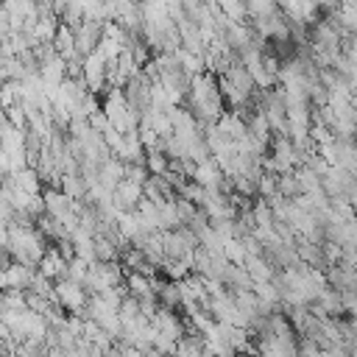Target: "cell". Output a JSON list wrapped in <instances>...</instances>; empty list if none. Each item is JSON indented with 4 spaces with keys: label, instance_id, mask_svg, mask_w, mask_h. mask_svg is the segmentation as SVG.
<instances>
[{
    "label": "cell",
    "instance_id": "cell-1",
    "mask_svg": "<svg viewBox=\"0 0 357 357\" xmlns=\"http://www.w3.org/2000/svg\"><path fill=\"white\" fill-rule=\"evenodd\" d=\"M6 248H8L11 262H22V265L36 268L47 245H45V234L33 223H8Z\"/></svg>",
    "mask_w": 357,
    "mask_h": 357
},
{
    "label": "cell",
    "instance_id": "cell-2",
    "mask_svg": "<svg viewBox=\"0 0 357 357\" xmlns=\"http://www.w3.org/2000/svg\"><path fill=\"white\" fill-rule=\"evenodd\" d=\"M100 109L106 112L109 123H112L117 131H123V134H128V131H139V112H134V109L126 103L123 89L109 86V92H106Z\"/></svg>",
    "mask_w": 357,
    "mask_h": 357
},
{
    "label": "cell",
    "instance_id": "cell-3",
    "mask_svg": "<svg viewBox=\"0 0 357 357\" xmlns=\"http://www.w3.org/2000/svg\"><path fill=\"white\" fill-rule=\"evenodd\" d=\"M53 301H56L61 310L86 318L89 293L84 290V284H78V282H73V279H56V282H53Z\"/></svg>",
    "mask_w": 357,
    "mask_h": 357
},
{
    "label": "cell",
    "instance_id": "cell-4",
    "mask_svg": "<svg viewBox=\"0 0 357 357\" xmlns=\"http://www.w3.org/2000/svg\"><path fill=\"white\" fill-rule=\"evenodd\" d=\"M73 33H75V53L81 59H86L89 53L98 50V42L103 36V22H98V20H81L73 28Z\"/></svg>",
    "mask_w": 357,
    "mask_h": 357
},
{
    "label": "cell",
    "instance_id": "cell-5",
    "mask_svg": "<svg viewBox=\"0 0 357 357\" xmlns=\"http://www.w3.org/2000/svg\"><path fill=\"white\" fill-rule=\"evenodd\" d=\"M192 181H198L204 190H229V184H226V178H223V170L218 167V162L212 159V156H206V159H201L198 165H195V170H192V176H190Z\"/></svg>",
    "mask_w": 357,
    "mask_h": 357
},
{
    "label": "cell",
    "instance_id": "cell-6",
    "mask_svg": "<svg viewBox=\"0 0 357 357\" xmlns=\"http://www.w3.org/2000/svg\"><path fill=\"white\" fill-rule=\"evenodd\" d=\"M81 81L86 84V89H89L92 95L103 92V86H106V61H103V56H100L98 50H95V53H89V56L84 59Z\"/></svg>",
    "mask_w": 357,
    "mask_h": 357
},
{
    "label": "cell",
    "instance_id": "cell-7",
    "mask_svg": "<svg viewBox=\"0 0 357 357\" xmlns=\"http://www.w3.org/2000/svg\"><path fill=\"white\" fill-rule=\"evenodd\" d=\"M139 201H142V184H134L128 178H120L117 187L112 190V204L120 212H134Z\"/></svg>",
    "mask_w": 357,
    "mask_h": 357
},
{
    "label": "cell",
    "instance_id": "cell-8",
    "mask_svg": "<svg viewBox=\"0 0 357 357\" xmlns=\"http://www.w3.org/2000/svg\"><path fill=\"white\" fill-rule=\"evenodd\" d=\"M36 271H39L42 276H47L50 282L64 279V276H67V257L59 251V245H56V248H45V254H42Z\"/></svg>",
    "mask_w": 357,
    "mask_h": 357
},
{
    "label": "cell",
    "instance_id": "cell-9",
    "mask_svg": "<svg viewBox=\"0 0 357 357\" xmlns=\"http://www.w3.org/2000/svg\"><path fill=\"white\" fill-rule=\"evenodd\" d=\"M151 324H153L156 332H162V335H167V337H173V340H178V337L184 335V324H181V318L176 315V310H167V307H162V304H159L156 315L151 318Z\"/></svg>",
    "mask_w": 357,
    "mask_h": 357
},
{
    "label": "cell",
    "instance_id": "cell-10",
    "mask_svg": "<svg viewBox=\"0 0 357 357\" xmlns=\"http://www.w3.org/2000/svg\"><path fill=\"white\" fill-rule=\"evenodd\" d=\"M226 78H229V84L237 89V92H243V95H254V89H257V84H254V78H251V73L245 70V64L240 61V59H234L231 64H229V70L223 73Z\"/></svg>",
    "mask_w": 357,
    "mask_h": 357
},
{
    "label": "cell",
    "instance_id": "cell-11",
    "mask_svg": "<svg viewBox=\"0 0 357 357\" xmlns=\"http://www.w3.org/2000/svg\"><path fill=\"white\" fill-rule=\"evenodd\" d=\"M123 282H126V290H128V296H134V298H153L156 296V290H153V279L151 276H145V273H139V271H126V276H123Z\"/></svg>",
    "mask_w": 357,
    "mask_h": 357
},
{
    "label": "cell",
    "instance_id": "cell-12",
    "mask_svg": "<svg viewBox=\"0 0 357 357\" xmlns=\"http://www.w3.org/2000/svg\"><path fill=\"white\" fill-rule=\"evenodd\" d=\"M8 181H11L17 190L28 192V195H42V178H39L36 167H31V165L22 167V170H17V173H11Z\"/></svg>",
    "mask_w": 357,
    "mask_h": 357
},
{
    "label": "cell",
    "instance_id": "cell-13",
    "mask_svg": "<svg viewBox=\"0 0 357 357\" xmlns=\"http://www.w3.org/2000/svg\"><path fill=\"white\" fill-rule=\"evenodd\" d=\"M243 268L248 271V276H251L254 282H268V279H273V273H276V265H271V259H268L265 254H248L245 262H243Z\"/></svg>",
    "mask_w": 357,
    "mask_h": 357
},
{
    "label": "cell",
    "instance_id": "cell-14",
    "mask_svg": "<svg viewBox=\"0 0 357 357\" xmlns=\"http://www.w3.org/2000/svg\"><path fill=\"white\" fill-rule=\"evenodd\" d=\"M53 50L67 61V59H73V56H78L75 53V33H73V28L70 25H59V31H56V36H53Z\"/></svg>",
    "mask_w": 357,
    "mask_h": 357
},
{
    "label": "cell",
    "instance_id": "cell-15",
    "mask_svg": "<svg viewBox=\"0 0 357 357\" xmlns=\"http://www.w3.org/2000/svg\"><path fill=\"white\" fill-rule=\"evenodd\" d=\"M223 284H226V290H251L254 279L248 276V271L243 265H231L229 262V268L223 273Z\"/></svg>",
    "mask_w": 357,
    "mask_h": 357
},
{
    "label": "cell",
    "instance_id": "cell-16",
    "mask_svg": "<svg viewBox=\"0 0 357 357\" xmlns=\"http://www.w3.org/2000/svg\"><path fill=\"white\" fill-rule=\"evenodd\" d=\"M59 187H61V190H64L70 198H86V195H89V184L84 181L81 170H75V173H64Z\"/></svg>",
    "mask_w": 357,
    "mask_h": 357
},
{
    "label": "cell",
    "instance_id": "cell-17",
    "mask_svg": "<svg viewBox=\"0 0 357 357\" xmlns=\"http://www.w3.org/2000/svg\"><path fill=\"white\" fill-rule=\"evenodd\" d=\"M176 59H178V64H181V70H184L187 75H198V73L206 70L204 56H201V53H192V50H187V47H178V50H176Z\"/></svg>",
    "mask_w": 357,
    "mask_h": 357
},
{
    "label": "cell",
    "instance_id": "cell-18",
    "mask_svg": "<svg viewBox=\"0 0 357 357\" xmlns=\"http://www.w3.org/2000/svg\"><path fill=\"white\" fill-rule=\"evenodd\" d=\"M95 237V259L98 262H120V248L117 243H112L103 234H92Z\"/></svg>",
    "mask_w": 357,
    "mask_h": 357
},
{
    "label": "cell",
    "instance_id": "cell-19",
    "mask_svg": "<svg viewBox=\"0 0 357 357\" xmlns=\"http://www.w3.org/2000/svg\"><path fill=\"white\" fill-rule=\"evenodd\" d=\"M218 6H220L223 17L229 22H240V25L248 22V6H245V0H218Z\"/></svg>",
    "mask_w": 357,
    "mask_h": 357
},
{
    "label": "cell",
    "instance_id": "cell-20",
    "mask_svg": "<svg viewBox=\"0 0 357 357\" xmlns=\"http://www.w3.org/2000/svg\"><path fill=\"white\" fill-rule=\"evenodd\" d=\"M145 170L151 176H162L170 170V159L165 151H145Z\"/></svg>",
    "mask_w": 357,
    "mask_h": 357
},
{
    "label": "cell",
    "instance_id": "cell-21",
    "mask_svg": "<svg viewBox=\"0 0 357 357\" xmlns=\"http://www.w3.org/2000/svg\"><path fill=\"white\" fill-rule=\"evenodd\" d=\"M276 192L284 195V198H296V195L301 192L298 178H296V170H290V173H279V176H276Z\"/></svg>",
    "mask_w": 357,
    "mask_h": 357
},
{
    "label": "cell",
    "instance_id": "cell-22",
    "mask_svg": "<svg viewBox=\"0 0 357 357\" xmlns=\"http://www.w3.org/2000/svg\"><path fill=\"white\" fill-rule=\"evenodd\" d=\"M296 178H298L301 192H312V190H318V187H321V176H315L307 165H298V167H296Z\"/></svg>",
    "mask_w": 357,
    "mask_h": 357
},
{
    "label": "cell",
    "instance_id": "cell-23",
    "mask_svg": "<svg viewBox=\"0 0 357 357\" xmlns=\"http://www.w3.org/2000/svg\"><path fill=\"white\" fill-rule=\"evenodd\" d=\"M223 257H226V259H229L231 265H243V262H245V257H248V251H245L243 240L231 237V240L226 243V248H223Z\"/></svg>",
    "mask_w": 357,
    "mask_h": 357
},
{
    "label": "cell",
    "instance_id": "cell-24",
    "mask_svg": "<svg viewBox=\"0 0 357 357\" xmlns=\"http://www.w3.org/2000/svg\"><path fill=\"white\" fill-rule=\"evenodd\" d=\"M257 192H259L262 198H271V195L276 192V173H262V176L257 178Z\"/></svg>",
    "mask_w": 357,
    "mask_h": 357
},
{
    "label": "cell",
    "instance_id": "cell-25",
    "mask_svg": "<svg viewBox=\"0 0 357 357\" xmlns=\"http://www.w3.org/2000/svg\"><path fill=\"white\" fill-rule=\"evenodd\" d=\"M148 176H151V173L145 170V165H137V162L126 165V173H123V178H128V181H134V184H145Z\"/></svg>",
    "mask_w": 357,
    "mask_h": 357
},
{
    "label": "cell",
    "instance_id": "cell-26",
    "mask_svg": "<svg viewBox=\"0 0 357 357\" xmlns=\"http://www.w3.org/2000/svg\"><path fill=\"white\" fill-rule=\"evenodd\" d=\"M176 343H178V340H173V337H167V335H162V332H153V349H159V351H165V354H173V351H176Z\"/></svg>",
    "mask_w": 357,
    "mask_h": 357
},
{
    "label": "cell",
    "instance_id": "cell-27",
    "mask_svg": "<svg viewBox=\"0 0 357 357\" xmlns=\"http://www.w3.org/2000/svg\"><path fill=\"white\" fill-rule=\"evenodd\" d=\"M340 298H343V310H346L349 315H357V287L340 290Z\"/></svg>",
    "mask_w": 357,
    "mask_h": 357
},
{
    "label": "cell",
    "instance_id": "cell-28",
    "mask_svg": "<svg viewBox=\"0 0 357 357\" xmlns=\"http://www.w3.org/2000/svg\"><path fill=\"white\" fill-rule=\"evenodd\" d=\"M8 33H14V22H11V14L0 6V39H6Z\"/></svg>",
    "mask_w": 357,
    "mask_h": 357
},
{
    "label": "cell",
    "instance_id": "cell-29",
    "mask_svg": "<svg viewBox=\"0 0 357 357\" xmlns=\"http://www.w3.org/2000/svg\"><path fill=\"white\" fill-rule=\"evenodd\" d=\"M321 354H324V357H351V354H349V346H346V343H335V346L324 349Z\"/></svg>",
    "mask_w": 357,
    "mask_h": 357
},
{
    "label": "cell",
    "instance_id": "cell-30",
    "mask_svg": "<svg viewBox=\"0 0 357 357\" xmlns=\"http://www.w3.org/2000/svg\"><path fill=\"white\" fill-rule=\"evenodd\" d=\"M117 343V340H114ZM120 346V354L123 357H145V351L142 349H137V346H126V343H117Z\"/></svg>",
    "mask_w": 357,
    "mask_h": 357
},
{
    "label": "cell",
    "instance_id": "cell-31",
    "mask_svg": "<svg viewBox=\"0 0 357 357\" xmlns=\"http://www.w3.org/2000/svg\"><path fill=\"white\" fill-rule=\"evenodd\" d=\"M318 8H326V11H337V0H315Z\"/></svg>",
    "mask_w": 357,
    "mask_h": 357
},
{
    "label": "cell",
    "instance_id": "cell-32",
    "mask_svg": "<svg viewBox=\"0 0 357 357\" xmlns=\"http://www.w3.org/2000/svg\"><path fill=\"white\" fill-rule=\"evenodd\" d=\"M346 198H349V201H351V206L357 209V181L351 184V190H349V195H346Z\"/></svg>",
    "mask_w": 357,
    "mask_h": 357
},
{
    "label": "cell",
    "instance_id": "cell-33",
    "mask_svg": "<svg viewBox=\"0 0 357 357\" xmlns=\"http://www.w3.org/2000/svg\"><path fill=\"white\" fill-rule=\"evenodd\" d=\"M145 357H167V354H165V351H159V349H153V346H151V349H145Z\"/></svg>",
    "mask_w": 357,
    "mask_h": 357
},
{
    "label": "cell",
    "instance_id": "cell-34",
    "mask_svg": "<svg viewBox=\"0 0 357 357\" xmlns=\"http://www.w3.org/2000/svg\"><path fill=\"white\" fill-rule=\"evenodd\" d=\"M349 326H351V335H354V340H357V315H351V321H349Z\"/></svg>",
    "mask_w": 357,
    "mask_h": 357
},
{
    "label": "cell",
    "instance_id": "cell-35",
    "mask_svg": "<svg viewBox=\"0 0 357 357\" xmlns=\"http://www.w3.org/2000/svg\"><path fill=\"white\" fill-rule=\"evenodd\" d=\"M351 142H354V148H357V134H354V137H351Z\"/></svg>",
    "mask_w": 357,
    "mask_h": 357
},
{
    "label": "cell",
    "instance_id": "cell-36",
    "mask_svg": "<svg viewBox=\"0 0 357 357\" xmlns=\"http://www.w3.org/2000/svg\"><path fill=\"white\" fill-rule=\"evenodd\" d=\"M354 271H357V265H354Z\"/></svg>",
    "mask_w": 357,
    "mask_h": 357
},
{
    "label": "cell",
    "instance_id": "cell-37",
    "mask_svg": "<svg viewBox=\"0 0 357 357\" xmlns=\"http://www.w3.org/2000/svg\"><path fill=\"white\" fill-rule=\"evenodd\" d=\"M354 178H357V173H354Z\"/></svg>",
    "mask_w": 357,
    "mask_h": 357
}]
</instances>
